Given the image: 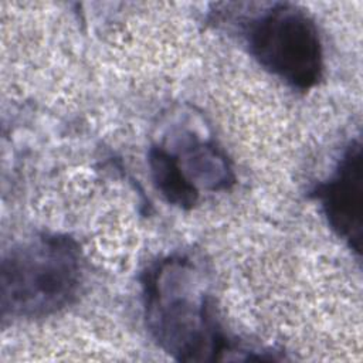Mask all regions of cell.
Instances as JSON below:
<instances>
[{"label": "cell", "instance_id": "cell-2", "mask_svg": "<svg viewBox=\"0 0 363 363\" xmlns=\"http://www.w3.org/2000/svg\"><path fill=\"white\" fill-rule=\"evenodd\" d=\"M82 282L77 244L45 234L10 248L1 261V316L43 318L68 306Z\"/></svg>", "mask_w": 363, "mask_h": 363}, {"label": "cell", "instance_id": "cell-6", "mask_svg": "<svg viewBox=\"0 0 363 363\" xmlns=\"http://www.w3.org/2000/svg\"><path fill=\"white\" fill-rule=\"evenodd\" d=\"M183 164L184 167L180 164L183 173L196 189L197 184H201L210 190H218L225 189L233 182L227 159L213 145H190L184 153Z\"/></svg>", "mask_w": 363, "mask_h": 363}, {"label": "cell", "instance_id": "cell-1", "mask_svg": "<svg viewBox=\"0 0 363 363\" xmlns=\"http://www.w3.org/2000/svg\"><path fill=\"white\" fill-rule=\"evenodd\" d=\"M201 284L189 258L169 257L149 268L143 279L145 316L155 340L183 362L228 360L231 353H247L223 330Z\"/></svg>", "mask_w": 363, "mask_h": 363}, {"label": "cell", "instance_id": "cell-5", "mask_svg": "<svg viewBox=\"0 0 363 363\" xmlns=\"http://www.w3.org/2000/svg\"><path fill=\"white\" fill-rule=\"evenodd\" d=\"M149 164L153 182L167 201L180 207H191L196 203L199 191L183 173L176 156L163 147H153Z\"/></svg>", "mask_w": 363, "mask_h": 363}, {"label": "cell", "instance_id": "cell-3", "mask_svg": "<svg viewBox=\"0 0 363 363\" xmlns=\"http://www.w3.org/2000/svg\"><path fill=\"white\" fill-rule=\"evenodd\" d=\"M248 52L258 64L306 91L323 75V47L312 17L291 3H274L247 17L241 27Z\"/></svg>", "mask_w": 363, "mask_h": 363}, {"label": "cell", "instance_id": "cell-4", "mask_svg": "<svg viewBox=\"0 0 363 363\" xmlns=\"http://www.w3.org/2000/svg\"><path fill=\"white\" fill-rule=\"evenodd\" d=\"M362 146L352 142L335 173L315 189L329 225L352 250L362 242Z\"/></svg>", "mask_w": 363, "mask_h": 363}]
</instances>
